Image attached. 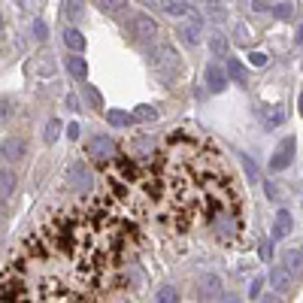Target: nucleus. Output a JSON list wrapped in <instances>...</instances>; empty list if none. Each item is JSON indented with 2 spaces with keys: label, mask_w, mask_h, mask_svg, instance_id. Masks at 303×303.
Instances as JSON below:
<instances>
[{
  "label": "nucleus",
  "mask_w": 303,
  "mask_h": 303,
  "mask_svg": "<svg viewBox=\"0 0 303 303\" xmlns=\"http://www.w3.org/2000/svg\"><path fill=\"white\" fill-rule=\"evenodd\" d=\"M137 222L109 191L52 212L3 267V300H103L118 291L137 258Z\"/></svg>",
  "instance_id": "1"
},
{
  "label": "nucleus",
  "mask_w": 303,
  "mask_h": 303,
  "mask_svg": "<svg viewBox=\"0 0 303 303\" xmlns=\"http://www.w3.org/2000/svg\"><path fill=\"white\" fill-rule=\"evenodd\" d=\"M152 212L188 246L237 249L246 237L243 191L222 152L194 134H173L155 155Z\"/></svg>",
  "instance_id": "2"
},
{
  "label": "nucleus",
  "mask_w": 303,
  "mask_h": 303,
  "mask_svg": "<svg viewBox=\"0 0 303 303\" xmlns=\"http://www.w3.org/2000/svg\"><path fill=\"white\" fill-rule=\"evenodd\" d=\"M152 67H155V73H158L164 82H173V79L179 76V70H182L176 49L167 46V42H158V46L152 49Z\"/></svg>",
  "instance_id": "3"
},
{
  "label": "nucleus",
  "mask_w": 303,
  "mask_h": 303,
  "mask_svg": "<svg viewBox=\"0 0 303 303\" xmlns=\"http://www.w3.org/2000/svg\"><path fill=\"white\" fill-rule=\"evenodd\" d=\"M127 30H131V36H134V39H155V33H158V21H155L152 15L137 12V15H131Z\"/></svg>",
  "instance_id": "4"
},
{
  "label": "nucleus",
  "mask_w": 303,
  "mask_h": 303,
  "mask_svg": "<svg viewBox=\"0 0 303 303\" xmlns=\"http://www.w3.org/2000/svg\"><path fill=\"white\" fill-rule=\"evenodd\" d=\"M85 152H88V158H91L94 164H100V167H103V164H109V161L115 158V143H112L109 137H94V140L88 143V149H85Z\"/></svg>",
  "instance_id": "5"
},
{
  "label": "nucleus",
  "mask_w": 303,
  "mask_h": 303,
  "mask_svg": "<svg viewBox=\"0 0 303 303\" xmlns=\"http://www.w3.org/2000/svg\"><path fill=\"white\" fill-rule=\"evenodd\" d=\"M294 137H288V140H282V146H279V152L270 158V170H285L288 164H291V158H294Z\"/></svg>",
  "instance_id": "6"
},
{
  "label": "nucleus",
  "mask_w": 303,
  "mask_h": 303,
  "mask_svg": "<svg viewBox=\"0 0 303 303\" xmlns=\"http://www.w3.org/2000/svg\"><path fill=\"white\" fill-rule=\"evenodd\" d=\"M200 297H203V300L222 297V279H219L215 273H206V276L200 279Z\"/></svg>",
  "instance_id": "7"
},
{
  "label": "nucleus",
  "mask_w": 303,
  "mask_h": 303,
  "mask_svg": "<svg viewBox=\"0 0 303 303\" xmlns=\"http://www.w3.org/2000/svg\"><path fill=\"white\" fill-rule=\"evenodd\" d=\"M270 285L276 288V291H291V270L288 267H273V273H270Z\"/></svg>",
  "instance_id": "8"
},
{
  "label": "nucleus",
  "mask_w": 303,
  "mask_h": 303,
  "mask_svg": "<svg viewBox=\"0 0 303 303\" xmlns=\"http://www.w3.org/2000/svg\"><path fill=\"white\" fill-rule=\"evenodd\" d=\"M200 27H203V18H194L191 24H182V27H179V36H182L188 46H197V42H200Z\"/></svg>",
  "instance_id": "9"
},
{
  "label": "nucleus",
  "mask_w": 303,
  "mask_h": 303,
  "mask_svg": "<svg viewBox=\"0 0 303 303\" xmlns=\"http://www.w3.org/2000/svg\"><path fill=\"white\" fill-rule=\"evenodd\" d=\"M206 88H209L212 94L225 91V73L219 70V64H209V67H206Z\"/></svg>",
  "instance_id": "10"
},
{
  "label": "nucleus",
  "mask_w": 303,
  "mask_h": 303,
  "mask_svg": "<svg viewBox=\"0 0 303 303\" xmlns=\"http://www.w3.org/2000/svg\"><path fill=\"white\" fill-rule=\"evenodd\" d=\"M291 234V212L288 209H279L276 212V228H273V240H285Z\"/></svg>",
  "instance_id": "11"
},
{
  "label": "nucleus",
  "mask_w": 303,
  "mask_h": 303,
  "mask_svg": "<svg viewBox=\"0 0 303 303\" xmlns=\"http://www.w3.org/2000/svg\"><path fill=\"white\" fill-rule=\"evenodd\" d=\"M21 155H24V140H18V137L3 140V158L6 161H18Z\"/></svg>",
  "instance_id": "12"
},
{
  "label": "nucleus",
  "mask_w": 303,
  "mask_h": 303,
  "mask_svg": "<svg viewBox=\"0 0 303 303\" xmlns=\"http://www.w3.org/2000/svg\"><path fill=\"white\" fill-rule=\"evenodd\" d=\"M258 112H261V118H264V124L267 127H276V124H282L285 121V106H276V109H264V106H258Z\"/></svg>",
  "instance_id": "13"
},
{
  "label": "nucleus",
  "mask_w": 303,
  "mask_h": 303,
  "mask_svg": "<svg viewBox=\"0 0 303 303\" xmlns=\"http://www.w3.org/2000/svg\"><path fill=\"white\" fill-rule=\"evenodd\" d=\"M285 267L291 270V276H300L303 273V246L300 249H288V252H285Z\"/></svg>",
  "instance_id": "14"
},
{
  "label": "nucleus",
  "mask_w": 303,
  "mask_h": 303,
  "mask_svg": "<svg viewBox=\"0 0 303 303\" xmlns=\"http://www.w3.org/2000/svg\"><path fill=\"white\" fill-rule=\"evenodd\" d=\"M70 182H73L79 191H88V182H91V179H88V170H85L82 164H73V167H70Z\"/></svg>",
  "instance_id": "15"
},
{
  "label": "nucleus",
  "mask_w": 303,
  "mask_h": 303,
  "mask_svg": "<svg viewBox=\"0 0 303 303\" xmlns=\"http://www.w3.org/2000/svg\"><path fill=\"white\" fill-rule=\"evenodd\" d=\"M106 121L115 124V127H131V124L137 121V115H127V112H121V109H109V112H106Z\"/></svg>",
  "instance_id": "16"
},
{
  "label": "nucleus",
  "mask_w": 303,
  "mask_h": 303,
  "mask_svg": "<svg viewBox=\"0 0 303 303\" xmlns=\"http://www.w3.org/2000/svg\"><path fill=\"white\" fill-rule=\"evenodd\" d=\"M64 39H67V46H70L73 52H82V49H85V36H82L76 27H67V30H64Z\"/></svg>",
  "instance_id": "17"
},
{
  "label": "nucleus",
  "mask_w": 303,
  "mask_h": 303,
  "mask_svg": "<svg viewBox=\"0 0 303 303\" xmlns=\"http://www.w3.org/2000/svg\"><path fill=\"white\" fill-rule=\"evenodd\" d=\"M228 70H231V76H234L240 85H246V82H249V73H246V67H243L237 58H228Z\"/></svg>",
  "instance_id": "18"
},
{
  "label": "nucleus",
  "mask_w": 303,
  "mask_h": 303,
  "mask_svg": "<svg viewBox=\"0 0 303 303\" xmlns=\"http://www.w3.org/2000/svg\"><path fill=\"white\" fill-rule=\"evenodd\" d=\"M67 67H70V73H73L76 79H85V76H88L85 61H82V58H76V55H70V58H67Z\"/></svg>",
  "instance_id": "19"
},
{
  "label": "nucleus",
  "mask_w": 303,
  "mask_h": 303,
  "mask_svg": "<svg viewBox=\"0 0 303 303\" xmlns=\"http://www.w3.org/2000/svg\"><path fill=\"white\" fill-rule=\"evenodd\" d=\"M97 6L103 9V12H109V15H115V12H121L124 6H131L127 0H97Z\"/></svg>",
  "instance_id": "20"
},
{
  "label": "nucleus",
  "mask_w": 303,
  "mask_h": 303,
  "mask_svg": "<svg viewBox=\"0 0 303 303\" xmlns=\"http://www.w3.org/2000/svg\"><path fill=\"white\" fill-rule=\"evenodd\" d=\"M64 6H67L64 12H67L70 21H79V18H82V0H64Z\"/></svg>",
  "instance_id": "21"
},
{
  "label": "nucleus",
  "mask_w": 303,
  "mask_h": 303,
  "mask_svg": "<svg viewBox=\"0 0 303 303\" xmlns=\"http://www.w3.org/2000/svg\"><path fill=\"white\" fill-rule=\"evenodd\" d=\"M209 52H212L215 58H225V55H228V42H225V36H212V39H209Z\"/></svg>",
  "instance_id": "22"
},
{
  "label": "nucleus",
  "mask_w": 303,
  "mask_h": 303,
  "mask_svg": "<svg viewBox=\"0 0 303 303\" xmlns=\"http://www.w3.org/2000/svg\"><path fill=\"white\" fill-rule=\"evenodd\" d=\"M58 134H61V121H58V118H52V121H49V127H46V143H55V140H58Z\"/></svg>",
  "instance_id": "23"
},
{
  "label": "nucleus",
  "mask_w": 303,
  "mask_h": 303,
  "mask_svg": "<svg viewBox=\"0 0 303 303\" xmlns=\"http://www.w3.org/2000/svg\"><path fill=\"white\" fill-rule=\"evenodd\" d=\"M158 300H161V303H173V300H179V291L167 285V288H161V291H158Z\"/></svg>",
  "instance_id": "24"
},
{
  "label": "nucleus",
  "mask_w": 303,
  "mask_h": 303,
  "mask_svg": "<svg viewBox=\"0 0 303 303\" xmlns=\"http://www.w3.org/2000/svg\"><path fill=\"white\" fill-rule=\"evenodd\" d=\"M134 115H137L140 121H155V115H158V112H155L152 106H137V112H134Z\"/></svg>",
  "instance_id": "25"
},
{
  "label": "nucleus",
  "mask_w": 303,
  "mask_h": 303,
  "mask_svg": "<svg viewBox=\"0 0 303 303\" xmlns=\"http://www.w3.org/2000/svg\"><path fill=\"white\" fill-rule=\"evenodd\" d=\"M12 188H15V173H9V170H6V173H3V200L12 194Z\"/></svg>",
  "instance_id": "26"
},
{
  "label": "nucleus",
  "mask_w": 303,
  "mask_h": 303,
  "mask_svg": "<svg viewBox=\"0 0 303 303\" xmlns=\"http://www.w3.org/2000/svg\"><path fill=\"white\" fill-rule=\"evenodd\" d=\"M243 167H246V173H249V182H258V164H255L252 158H243Z\"/></svg>",
  "instance_id": "27"
},
{
  "label": "nucleus",
  "mask_w": 303,
  "mask_h": 303,
  "mask_svg": "<svg viewBox=\"0 0 303 303\" xmlns=\"http://www.w3.org/2000/svg\"><path fill=\"white\" fill-rule=\"evenodd\" d=\"M85 94H88V100H91V103H94V106H97V109H100V106H103V103H100V94H97V91H94V88H91V85H85Z\"/></svg>",
  "instance_id": "28"
},
{
  "label": "nucleus",
  "mask_w": 303,
  "mask_h": 303,
  "mask_svg": "<svg viewBox=\"0 0 303 303\" xmlns=\"http://www.w3.org/2000/svg\"><path fill=\"white\" fill-rule=\"evenodd\" d=\"M33 30H36V36H39V39L46 36V27H42V21H33Z\"/></svg>",
  "instance_id": "29"
},
{
  "label": "nucleus",
  "mask_w": 303,
  "mask_h": 303,
  "mask_svg": "<svg viewBox=\"0 0 303 303\" xmlns=\"http://www.w3.org/2000/svg\"><path fill=\"white\" fill-rule=\"evenodd\" d=\"M252 61H255V64H267V58H264V52H255V55H252Z\"/></svg>",
  "instance_id": "30"
},
{
  "label": "nucleus",
  "mask_w": 303,
  "mask_h": 303,
  "mask_svg": "<svg viewBox=\"0 0 303 303\" xmlns=\"http://www.w3.org/2000/svg\"><path fill=\"white\" fill-rule=\"evenodd\" d=\"M258 294H261V279L252 282V297H258Z\"/></svg>",
  "instance_id": "31"
},
{
  "label": "nucleus",
  "mask_w": 303,
  "mask_h": 303,
  "mask_svg": "<svg viewBox=\"0 0 303 303\" xmlns=\"http://www.w3.org/2000/svg\"><path fill=\"white\" fill-rule=\"evenodd\" d=\"M297 42H303V27H300V33H297Z\"/></svg>",
  "instance_id": "32"
},
{
  "label": "nucleus",
  "mask_w": 303,
  "mask_h": 303,
  "mask_svg": "<svg viewBox=\"0 0 303 303\" xmlns=\"http://www.w3.org/2000/svg\"><path fill=\"white\" fill-rule=\"evenodd\" d=\"M203 3H206V6H215V0H203Z\"/></svg>",
  "instance_id": "33"
},
{
  "label": "nucleus",
  "mask_w": 303,
  "mask_h": 303,
  "mask_svg": "<svg viewBox=\"0 0 303 303\" xmlns=\"http://www.w3.org/2000/svg\"><path fill=\"white\" fill-rule=\"evenodd\" d=\"M300 112H303V94H300Z\"/></svg>",
  "instance_id": "34"
}]
</instances>
